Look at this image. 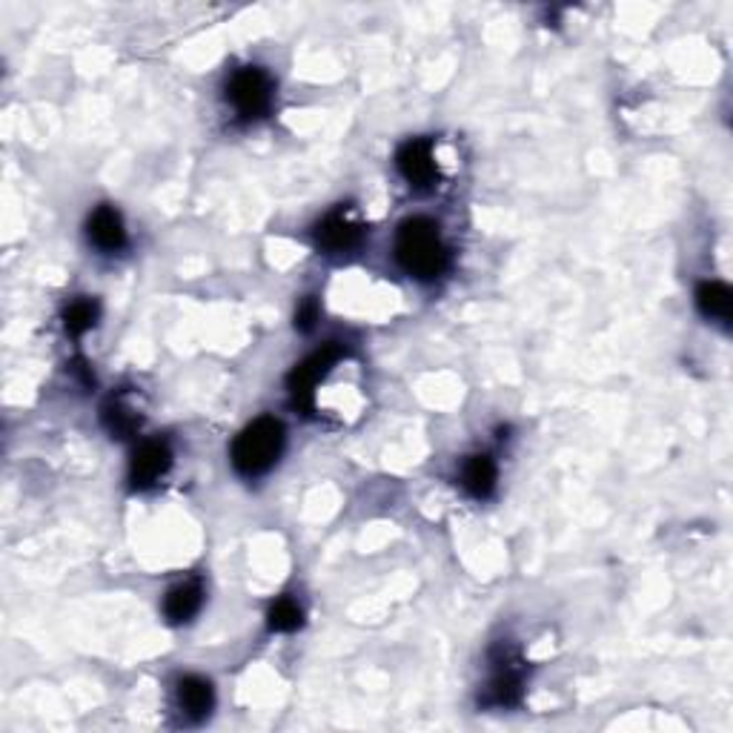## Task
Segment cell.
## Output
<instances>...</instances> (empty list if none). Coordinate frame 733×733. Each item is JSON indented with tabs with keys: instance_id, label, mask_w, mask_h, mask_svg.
Here are the masks:
<instances>
[{
	"instance_id": "cell-1",
	"label": "cell",
	"mask_w": 733,
	"mask_h": 733,
	"mask_svg": "<svg viewBox=\"0 0 733 733\" xmlns=\"http://www.w3.org/2000/svg\"><path fill=\"white\" fill-rule=\"evenodd\" d=\"M395 258L418 281H433L444 276L450 264V250L444 244L439 224L430 218H407L395 236Z\"/></svg>"
},
{
	"instance_id": "cell-2",
	"label": "cell",
	"mask_w": 733,
	"mask_h": 733,
	"mask_svg": "<svg viewBox=\"0 0 733 733\" xmlns=\"http://www.w3.org/2000/svg\"><path fill=\"white\" fill-rule=\"evenodd\" d=\"M281 450H285V425L273 416H261L236 435L229 458L244 479H258L278 465Z\"/></svg>"
},
{
	"instance_id": "cell-3",
	"label": "cell",
	"mask_w": 733,
	"mask_h": 733,
	"mask_svg": "<svg viewBox=\"0 0 733 733\" xmlns=\"http://www.w3.org/2000/svg\"><path fill=\"white\" fill-rule=\"evenodd\" d=\"M493 673H490L488 691H484V705L493 708H510L521 699V682H525V668H521L519 650L510 645H498L493 650Z\"/></svg>"
},
{
	"instance_id": "cell-4",
	"label": "cell",
	"mask_w": 733,
	"mask_h": 733,
	"mask_svg": "<svg viewBox=\"0 0 733 733\" xmlns=\"http://www.w3.org/2000/svg\"><path fill=\"white\" fill-rule=\"evenodd\" d=\"M227 98L238 110V115L244 118H258L269 110L273 103V80L258 66H247V69L236 72L227 87Z\"/></svg>"
},
{
	"instance_id": "cell-5",
	"label": "cell",
	"mask_w": 733,
	"mask_h": 733,
	"mask_svg": "<svg viewBox=\"0 0 733 733\" xmlns=\"http://www.w3.org/2000/svg\"><path fill=\"white\" fill-rule=\"evenodd\" d=\"M341 355H344V350L339 344H327V347L316 350V353L304 358L301 364H295V370L290 372V393L295 407L313 410V395H316L318 381L332 370V364L339 362Z\"/></svg>"
},
{
	"instance_id": "cell-6",
	"label": "cell",
	"mask_w": 733,
	"mask_h": 733,
	"mask_svg": "<svg viewBox=\"0 0 733 733\" xmlns=\"http://www.w3.org/2000/svg\"><path fill=\"white\" fill-rule=\"evenodd\" d=\"M395 166L404 175V181L416 187V190H427V187H433L439 181L433 141H427V138H416V141L404 143L399 155H395Z\"/></svg>"
},
{
	"instance_id": "cell-7",
	"label": "cell",
	"mask_w": 733,
	"mask_h": 733,
	"mask_svg": "<svg viewBox=\"0 0 733 733\" xmlns=\"http://www.w3.org/2000/svg\"><path fill=\"white\" fill-rule=\"evenodd\" d=\"M364 241V227L358 222H353L347 215V210H336L324 222H318L316 227V244L318 250L330 255H344L353 253L355 247H362Z\"/></svg>"
},
{
	"instance_id": "cell-8",
	"label": "cell",
	"mask_w": 733,
	"mask_h": 733,
	"mask_svg": "<svg viewBox=\"0 0 733 733\" xmlns=\"http://www.w3.org/2000/svg\"><path fill=\"white\" fill-rule=\"evenodd\" d=\"M169 465H173V453H169L166 442L150 439V442H143L141 447L135 450L132 462H129V484L135 490L152 488L169 470Z\"/></svg>"
},
{
	"instance_id": "cell-9",
	"label": "cell",
	"mask_w": 733,
	"mask_h": 733,
	"mask_svg": "<svg viewBox=\"0 0 733 733\" xmlns=\"http://www.w3.org/2000/svg\"><path fill=\"white\" fill-rule=\"evenodd\" d=\"M87 236L101 253H118V250L127 247V227H124V218H121L118 210L110 204L98 206L96 213L89 215Z\"/></svg>"
},
{
	"instance_id": "cell-10",
	"label": "cell",
	"mask_w": 733,
	"mask_h": 733,
	"mask_svg": "<svg viewBox=\"0 0 733 733\" xmlns=\"http://www.w3.org/2000/svg\"><path fill=\"white\" fill-rule=\"evenodd\" d=\"M175 705L187 722H201L215 705V691L204 677H184L175 687Z\"/></svg>"
},
{
	"instance_id": "cell-11",
	"label": "cell",
	"mask_w": 733,
	"mask_h": 733,
	"mask_svg": "<svg viewBox=\"0 0 733 733\" xmlns=\"http://www.w3.org/2000/svg\"><path fill=\"white\" fill-rule=\"evenodd\" d=\"M201 605H204V584L201 579H187L164 596V616L173 624H184L201 610Z\"/></svg>"
},
{
	"instance_id": "cell-12",
	"label": "cell",
	"mask_w": 733,
	"mask_h": 733,
	"mask_svg": "<svg viewBox=\"0 0 733 733\" xmlns=\"http://www.w3.org/2000/svg\"><path fill=\"white\" fill-rule=\"evenodd\" d=\"M462 488L473 498H488L496 490V462L490 456H470L462 465Z\"/></svg>"
},
{
	"instance_id": "cell-13",
	"label": "cell",
	"mask_w": 733,
	"mask_h": 733,
	"mask_svg": "<svg viewBox=\"0 0 733 733\" xmlns=\"http://www.w3.org/2000/svg\"><path fill=\"white\" fill-rule=\"evenodd\" d=\"M696 307L705 318L719 324L731 321L733 313V292L731 287L722 285V281H705V285L696 290Z\"/></svg>"
},
{
	"instance_id": "cell-14",
	"label": "cell",
	"mask_w": 733,
	"mask_h": 733,
	"mask_svg": "<svg viewBox=\"0 0 733 733\" xmlns=\"http://www.w3.org/2000/svg\"><path fill=\"white\" fill-rule=\"evenodd\" d=\"M103 425H106V430H110L112 435L127 439V435H132L135 430L141 427V416H138L129 404L121 402V399H112V402H106V407H103Z\"/></svg>"
},
{
	"instance_id": "cell-15",
	"label": "cell",
	"mask_w": 733,
	"mask_h": 733,
	"mask_svg": "<svg viewBox=\"0 0 733 733\" xmlns=\"http://www.w3.org/2000/svg\"><path fill=\"white\" fill-rule=\"evenodd\" d=\"M301 622H304V610L299 607V602H292L285 596V599H278L276 605L269 607V614H267L269 631L292 633V631H299Z\"/></svg>"
},
{
	"instance_id": "cell-16",
	"label": "cell",
	"mask_w": 733,
	"mask_h": 733,
	"mask_svg": "<svg viewBox=\"0 0 733 733\" xmlns=\"http://www.w3.org/2000/svg\"><path fill=\"white\" fill-rule=\"evenodd\" d=\"M98 321V304L89 299L72 301L64 313V327L69 336H84L87 330H92Z\"/></svg>"
},
{
	"instance_id": "cell-17",
	"label": "cell",
	"mask_w": 733,
	"mask_h": 733,
	"mask_svg": "<svg viewBox=\"0 0 733 733\" xmlns=\"http://www.w3.org/2000/svg\"><path fill=\"white\" fill-rule=\"evenodd\" d=\"M316 321H318V301L316 299L301 301L299 313H295V327H299L301 332H309L316 327Z\"/></svg>"
}]
</instances>
